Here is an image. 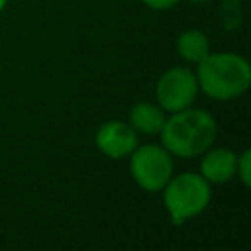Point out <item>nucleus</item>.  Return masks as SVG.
<instances>
[{"mask_svg": "<svg viewBox=\"0 0 251 251\" xmlns=\"http://www.w3.org/2000/svg\"><path fill=\"white\" fill-rule=\"evenodd\" d=\"M163 147L180 159L200 157L206 149H210L218 135V124L212 114L200 108H182L178 112H171L161 127Z\"/></svg>", "mask_w": 251, "mask_h": 251, "instance_id": "1", "label": "nucleus"}, {"mask_svg": "<svg viewBox=\"0 0 251 251\" xmlns=\"http://www.w3.org/2000/svg\"><path fill=\"white\" fill-rule=\"evenodd\" d=\"M198 88L212 100H233L247 92L251 84V67L239 53H208L196 63Z\"/></svg>", "mask_w": 251, "mask_h": 251, "instance_id": "2", "label": "nucleus"}, {"mask_svg": "<svg viewBox=\"0 0 251 251\" xmlns=\"http://www.w3.org/2000/svg\"><path fill=\"white\" fill-rule=\"evenodd\" d=\"M161 192L173 226H182L184 222L196 218L208 208L212 200L210 182L200 173L173 175Z\"/></svg>", "mask_w": 251, "mask_h": 251, "instance_id": "3", "label": "nucleus"}, {"mask_svg": "<svg viewBox=\"0 0 251 251\" xmlns=\"http://www.w3.org/2000/svg\"><path fill=\"white\" fill-rule=\"evenodd\" d=\"M129 171L139 188L145 192H161L175 173L173 155L163 145H137L129 153Z\"/></svg>", "mask_w": 251, "mask_h": 251, "instance_id": "4", "label": "nucleus"}, {"mask_svg": "<svg viewBox=\"0 0 251 251\" xmlns=\"http://www.w3.org/2000/svg\"><path fill=\"white\" fill-rule=\"evenodd\" d=\"M198 80L194 71L188 67H171L167 69L155 84V96L157 104L165 112H178L182 108L192 106L198 94Z\"/></svg>", "mask_w": 251, "mask_h": 251, "instance_id": "5", "label": "nucleus"}, {"mask_svg": "<svg viewBox=\"0 0 251 251\" xmlns=\"http://www.w3.org/2000/svg\"><path fill=\"white\" fill-rule=\"evenodd\" d=\"M137 131L122 120H110L104 122L94 135V145L98 151L110 159H124L129 157V153L139 145L137 143Z\"/></svg>", "mask_w": 251, "mask_h": 251, "instance_id": "6", "label": "nucleus"}, {"mask_svg": "<svg viewBox=\"0 0 251 251\" xmlns=\"http://www.w3.org/2000/svg\"><path fill=\"white\" fill-rule=\"evenodd\" d=\"M200 161V175L212 184L227 182L235 176V161L237 155L227 147H210L202 153Z\"/></svg>", "mask_w": 251, "mask_h": 251, "instance_id": "7", "label": "nucleus"}, {"mask_svg": "<svg viewBox=\"0 0 251 251\" xmlns=\"http://www.w3.org/2000/svg\"><path fill=\"white\" fill-rule=\"evenodd\" d=\"M167 116L165 110L155 102H137L129 108V126L143 135H155L161 131Z\"/></svg>", "mask_w": 251, "mask_h": 251, "instance_id": "8", "label": "nucleus"}, {"mask_svg": "<svg viewBox=\"0 0 251 251\" xmlns=\"http://www.w3.org/2000/svg\"><path fill=\"white\" fill-rule=\"evenodd\" d=\"M176 51L182 61L198 63L210 53V41L200 29H186L176 39Z\"/></svg>", "mask_w": 251, "mask_h": 251, "instance_id": "9", "label": "nucleus"}, {"mask_svg": "<svg viewBox=\"0 0 251 251\" xmlns=\"http://www.w3.org/2000/svg\"><path fill=\"white\" fill-rule=\"evenodd\" d=\"M235 176H239L243 186L251 184V151L245 149L241 155H237L235 161Z\"/></svg>", "mask_w": 251, "mask_h": 251, "instance_id": "10", "label": "nucleus"}, {"mask_svg": "<svg viewBox=\"0 0 251 251\" xmlns=\"http://www.w3.org/2000/svg\"><path fill=\"white\" fill-rule=\"evenodd\" d=\"M180 0H141V4H145L151 10H169L173 6H176Z\"/></svg>", "mask_w": 251, "mask_h": 251, "instance_id": "11", "label": "nucleus"}, {"mask_svg": "<svg viewBox=\"0 0 251 251\" xmlns=\"http://www.w3.org/2000/svg\"><path fill=\"white\" fill-rule=\"evenodd\" d=\"M6 4H8V0H0V12L6 8Z\"/></svg>", "mask_w": 251, "mask_h": 251, "instance_id": "12", "label": "nucleus"}, {"mask_svg": "<svg viewBox=\"0 0 251 251\" xmlns=\"http://www.w3.org/2000/svg\"><path fill=\"white\" fill-rule=\"evenodd\" d=\"M188 2H194V4H202V2H208V0H188Z\"/></svg>", "mask_w": 251, "mask_h": 251, "instance_id": "13", "label": "nucleus"}]
</instances>
